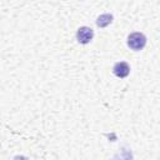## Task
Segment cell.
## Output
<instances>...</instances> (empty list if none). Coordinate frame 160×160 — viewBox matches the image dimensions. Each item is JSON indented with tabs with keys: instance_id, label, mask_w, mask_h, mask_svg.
I'll list each match as a JSON object with an SVG mask.
<instances>
[{
	"instance_id": "6da1fadb",
	"label": "cell",
	"mask_w": 160,
	"mask_h": 160,
	"mask_svg": "<svg viewBox=\"0 0 160 160\" xmlns=\"http://www.w3.org/2000/svg\"><path fill=\"white\" fill-rule=\"evenodd\" d=\"M128 45H129V48H131L135 51L141 50L146 45V38L141 32H132L128 38Z\"/></svg>"
},
{
	"instance_id": "7a4b0ae2",
	"label": "cell",
	"mask_w": 160,
	"mask_h": 160,
	"mask_svg": "<svg viewBox=\"0 0 160 160\" xmlns=\"http://www.w3.org/2000/svg\"><path fill=\"white\" fill-rule=\"evenodd\" d=\"M92 36H94V31H92V29H90L88 26L80 28L78 30V32H76V39H78V41L80 44H88V42H90L91 39H92Z\"/></svg>"
},
{
	"instance_id": "3957f363",
	"label": "cell",
	"mask_w": 160,
	"mask_h": 160,
	"mask_svg": "<svg viewBox=\"0 0 160 160\" xmlns=\"http://www.w3.org/2000/svg\"><path fill=\"white\" fill-rule=\"evenodd\" d=\"M114 74L118 76V78H126L130 72V66L128 62L125 61H120V62H116L114 65V69H112Z\"/></svg>"
},
{
	"instance_id": "277c9868",
	"label": "cell",
	"mask_w": 160,
	"mask_h": 160,
	"mask_svg": "<svg viewBox=\"0 0 160 160\" xmlns=\"http://www.w3.org/2000/svg\"><path fill=\"white\" fill-rule=\"evenodd\" d=\"M112 21V15L110 14H104V15H100L96 20V25L100 26V28H105L108 26L110 22Z\"/></svg>"
}]
</instances>
